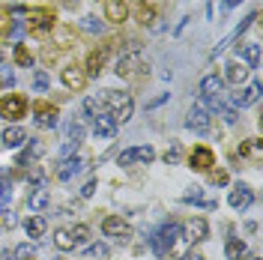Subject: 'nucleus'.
<instances>
[{
    "mask_svg": "<svg viewBox=\"0 0 263 260\" xmlns=\"http://www.w3.org/2000/svg\"><path fill=\"white\" fill-rule=\"evenodd\" d=\"M141 72H147V63H144V54H141V48L132 42L129 48H126V54L117 60V75H120V78H129V81H135Z\"/></svg>",
    "mask_w": 263,
    "mask_h": 260,
    "instance_id": "nucleus-1",
    "label": "nucleus"
},
{
    "mask_svg": "<svg viewBox=\"0 0 263 260\" xmlns=\"http://www.w3.org/2000/svg\"><path fill=\"white\" fill-rule=\"evenodd\" d=\"M105 105L111 108L108 114L114 117L117 123H126V120H132L135 102H132L129 93H120V90H105Z\"/></svg>",
    "mask_w": 263,
    "mask_h": 260,
    "instance_id": "nucleus-2",
    "label": "nucleus"
},
{
    "mask_svg": "<svg viewBox=\"0 0 263 260\" xmlns=\"http://www.w3.org/2000/svg\"><path fill=\"white\" fill-rule=\"evenodd\" d=\"M180 230H182L180 221H167V225H162V228H159V233L149 239V243H153V251H156L159 257H167V254H171V248L177 245Z\"/></svg>",
    "mask_w": 263,
    "mask_h": 260,
    "instance_id": "nucleus-3",
    "label": "nucleus"
},
{
    "mask_svg": "<svg viewBox=\"0 0 263 260\" xmlns=\"http://www.w3.org/2000/svg\"><path fill=\"white\" fill-rule=\"evenodd\" d=\"M24 27H27V33H33V36H48L51 30H54V12L51 9H27L24 12Z\"/></svg>",
    "mask_w": 263,
    "mask_h": 260,
    "instance_id": "nucleus-4",
    "label": "nucleus"
},
{
    "mask_svg": "<svg viewBox=\"0 0 263 260\" xmlns=\"http://www.w3.org/2000/svg\"><path fill=\"white\" fill-rule=\"evenodd\" d=\"M0 114L6 117V120H21V117L27 114V99L18 96V93L3 96L0 99Z\"/></svg>",
    "mask_w": 263,
    "mask_h": 260,
    "instance_id": "nucleus-5",
    "label": "nucleus"
},
{
    "mask_svg": "<svg viewBox=\"0 0 263 260\" xmlns=\"http://www.w3.org/2000/svg\"><path fill=\"white\" fill-rule=\"evenodd\" d=\"M102 230H105V236H114L117 243H129L132 239V228L120 218V215H108V218L102 221Z\"/></svg>",
    "mask_w": 263,
    "mask_h": 260,
    "instance_id": "nucleus-6",
    "label": "nucleus"
},
{
    "mask_svg": "<svg viewBox=\"0 0 263 260\" xmlns=\"http://www.w3.org/2000/svg\"><path fill=\"white\" fill-rule=\"evenodd\" d=\"M156 159V150L153 146H132V150H123L120 156H117V162L120 164H149Z\"/></svg>",
    "mask_w": 263,
    "mask_h": 260,
    "instance_id": "nucleus-7",
    "label": "nucleus"
},
{
    "mask_svg": "<svg viewBox=\"0 0 263 260\" xmlns=\"http://www.w3.org/2000/svg\"><path fill=\"white\" fill-rule=\"evenodd\" d=\"M105 60H108V45H99L87 54V63H84V75L87 78H99L102 69H105Z\"/></svg>",
    "mask_w": 263,
    "mask_h": 260,
    "instance_id": "nucleus-8",
    "label": "nucleus"
},
{
    "mask_svg": "<svg viewBox=\"0 0 263 260\" xmlns=\"http://www.w3.org/2000/svg\"><path fill=\"white\" fill-rule=\"evenodd\" d=\"M185 126L192 132H197V135H206L210 126H213V120H210V114H206L203 105H195V108L189 111V117H185Z\"/></svg>",
    "mask_w": 263,
    "mask_h": 260,
    "instance_id": "nucleus-9",
    "label": "nucleus"
},
{
    "mask_svg": "<svg viewBox=\"0 0 263 260\" xmlns=\"http://www.w3.org/2000/svg\"><path fill=\"white\" fill-rule=\"evenodd\" d=\"M33 117H36V126H57V108L51 105L48 99H39L33 102Z\"/></svg>",
    "mask_w": 263,
    "mask_h": 260,
    "instance_id": "nucleus-10",
    "label": "nucleus"
},
{
    "mask_svg": "<svg viewBox=\"0 0 263 260\" xmlns=\"http://www.w3.org/2000/svg\"><path fill=\"white\" fill-rule=\"evenodd\" d=\"M93 135H96L99 141L114 138L117 135V120L111 114H96V120H93Z\"/></svg>",
    "mask_w": 263,
    "mask_h": 260,
    "instance_id": "nucleus-11",
    "label": "nucleus"
},
{
    "mask_svg": "<svg viewBox=\"0 0 263 260\" xmlns=\"http://www.w3.org/2000/svg\"><path fill=\"white\" fill-rule=\"evenodd\" d=\"M42 153H45V144H42L39 138H30V141H27V150L18 156V164H21V168H33Z\"/></svg>",
    "mask_w": 263,
    "mask_h": 260,
    "instance_id": "nucleus-12",
    "label": "nucleus"
},
{
    "mask_svg": "<svg viewBox=\"0 0 263 260\" xmlns=\"http://www.w3.org/2000/svg\"><path fill=\"white\" fill-rule=\"evenodd\" d=\"M215 164V156L213 150H206V146H197L195 153L189 156V168H195V171H210Z\"/></svg>",
    "mask_w": 263,
    "mask_h": 260,
    "instance_id": "nucleus-13",
    "label": "nucleus"
},
{
    "mask_svg": "<svg viewBox=\"0 0 263 260\" xmlns=\"http://www.w3.org/2000/svg\"><path fill=\"white\" fill-rule=\"evenodd\" d=\"M251 203H254V192L239 182V185L230 192V207H233V210H246V207H251Z\"/></svg>",
    "mask_w": 263,
    "mask_h": 260,
    "instance_id": "nucleus-14",
    "label": "nucleus"
},
{
    "mask_svg": "<svg viewBox=\"0 0 263 260\" xmlns=\"http://www.w3.org/2000/svg\"><path fill=\"white\" fill-rule=\"evenodd\" d=\"M206 233H210V225H206L203 218H192V221H185V239H189V243H203Z\"/></svg>",
    "mask_w": 263,
    "mask_h": 260,
    "instance_id": "nucleus-15",
    "label": "nucleus"
},
{
    "mask_svg": "<svg viewBox=\"0 0 263 260\" xmlns=\"http://www.w3.org/2000/svg\"><path fill=\"white\" fill-rule=\"evenodd\" d=\"M84 159H78V156H69V159H63V164L57 168V177L63 179V182H69V179L75 177V174H81L84 171Z\"/></svg>",
    "mask_w": 263,
    "mask_h": 260,
    "instance_id": "nucleus-16",
    "label": "nucleus"
},
{
    "mask_svg": "<svg viewBox=\"0 0 263 260\" xmlns=\"http://www.w3.org/2000/svg\"><path fill=\"white\" fill-rule=\"evenodd\" d=\"M60 78L69 90H84V84H87V75H84L78 66H66L63 72H60Z\"/></svg>",
    "mask_w": 263,
    "mask_h": 260,
    "instance_id": "nucleus-17",
    "label": "nucleus"
},
{
    "mask_svg": "<svg viewBox=\"0 0 263 260\" xmlns=\"http://www.w3.org/2000/svg\"><path fill=\"white\" fill-rule=\"evenodd\" d=\"M126 15H129V9H126L123 0H105V18L108 21L120 24V21H126Z\"/></svg>",
    "mask_w": 263,
    "mask_h": 260,
    "instance_id": "nucleus-18",
    "label": "nucleus"
},
{
    "mask_svg": "<svg viewBox=\"0 0 263 260\" xmlns=\"http://www.w3.org/2000/svg\"><path fill=\"white\" fill-rule=\"evenodd\" d=\"M48 203H51L48 189H33L30 197H27V207H30L33 212H45V210H48Z\"/></svg>",
    "mask_w": 263,
    "mask_h": 260,
    "instance_id": "nucleus-19",
    "label": "nucleus"
},
{
    "mask_svg": "<svg viewBox=\"0 0 263 260\" xmlns=\"http://www.w3.org/2000/svg\"><path fill=\"white\" fill-rule=\"evenodd\" d=\"M246 78H248V66L239 63V60H233V63H228V72H224V78H221V81H230V84H236V87H239Z\"/></svg>",
    "mask_w": 263,
    "mask_h": 260,
    "instance_id": "nucleus-20",
    "label": "nucleus"
},
{
    "mask_svg": "<svg viewBox=\"0 0 263 260\" xmlns=\"http://www.w3.org/2000/svg\"><path fill=\"white\" fill-rule=\"evenodd\" d=\"M0 141H3V146L15 150V146H21L24 141H27V135H24V129H21V126H9V129L0 135Z\"/></svg>",
    "mask_w": 263,
    "mask_h": 260,
    "instance_id": "nucleus-21",
    "label": "nucleus"
},
{
    "mask_svg": "<svg viewBox=\"0 0 263 260\" xmlns=\"http://www.w3.org/2000/svg\"><path fill=\"white\" fill-rule=\"evenodd\" d=\"M257 99H260V84L254 81L251 87H248V90H242V93H236V96H233V105H239V108H248V105H254Z\"/></svg>",
    "mask_w": 263,
    "mask_h": 260,
    "instance_id": "nucleus-22",
    "label": "nucleus"
},
{
    "mask_svg": "<svg viewBox=\"0 0 263 260\" xmlns=\"http://www.w3.org/2000/svg\"><path fill=\"white\" fill-rule=\"evenodd\" d=\"M239 156L242 159H251L254 164H260V159H263V144L254 138V141H246V144L239 146Z\"/></svg>",
    "mask_w": 263,
    "mask_h": 260,
    "instance_id": "nucleus-23",
    "label": "nucleus"
},
{
    "mask_svg": "<svg viewBox=\"0 0 263 260\" xmlns=\"http://www.w3.org/2000/svg\"><path fill=\"white\" fill-rule=\"evenodd\" d=\"M224 90V81L218 78V75H206L203 81H200V93H203V99H210V96H218Z\"/></svg>",
    "mask_w": 263,
    "mask_h": 260,
    "instance_id": "nucleus-24",
    "label": "nucleus"
},
{
    "mask_svg": "<svg viewBox=\"0 0 263 260\" xmlns=\"http://www.w3.org/2000/svg\"><path fill=\"white\" fill-rule=\"evenodd\" d=\"M45 228H48V221H45L42 215H33V218L24 221V230H27V236H33V239H39V236L45 233Z\"/></svg>",
    "mask_w": 263,
    "mask_h": 260,
    "instance_id": "nucleus-25",
    "label": "nucleus"
},
{
    "mask_svg": "<svg viewBox=\"0 0 263 260\" xmlns=\"http://www.w3.org/2000/svg\"><path fill=\"white\" fill-rule=\"evenodd\" d=\"M239 57L246 60L248 69H254V66L260 63V45H257V42H251V45H246V48H239Z\"/></svg>",
    "mask_w": 263,
    "mask_h": 260,
    "instance_id": "nucleus-26",
    "label": "nucleus"
},
{
    "mask_svg": "<svg viewBox=\"0 0 263 260\" xmlns=\"http://www.w3.org/2000/svg\"><path fill=\"white\" fill-rule=\"evenodd\" d=\"M108 254H111V248H108L105 243H93L87 251H84V260H105Z\"/></svg>",
    "mask_w": 263,
    "mask_h": 260,
    "instance_id": "nucleus-27",
    "label": "nucleus"
},
{
    "mask_svg": "<svg viewBox=\"0 0 263 260\" xmlns=\"http://www.w3.org/2000/svg\"><path fill=\"white\" fill-rule=\"evenodd\" d=\"M246 243H242V239H230L228 243V248H224V254H228V260H242L246 257Z\"/></svg>",
    "mask_w": 263,
    "mask_h": 260,
    "instance_id": "nucleus-28",
    "label": "nucleus"
},
{
    "mask_svg": "<svg viewBox=\"0 0 263 260\" xmlns=\"http://www.w3.org/2000/svg\"><path fill=\"white\" fill-rule=\"evenodd\" d=\"M54 245H57L60 251H72V248H75V239H72L69 230H57V233H54Z\"/></svg>",
    "mask_w": 263,
    "mask_h": 260,
    "instance_id": "nucleus-29",
    "label": "nucleus"
},
{
    "mask_svg": "<svg viewBox=\"0 0 263 260\" xmlns=\"http://www.w3.org/2000/svg\"><path fill=\"white\" fill-rule=\"evenodd\" d=\"M96 114H99V99H87L81 105V117L84 120H96Z\"/></svg>",
    "mask_w": 263,
    "mask_h": 260,
    "instance_id": "nucleus-30",
    "label": "nucleus"
},
{
    "mask_svg": "<svg viewBox=\"0 0 263 260\" xmlns=\"http://www.w3.org/2000/svg\"><path fill=\"white\" fill-rule=\"evenodd\" d=\"M69 233H72L75 245H78V243H87V239H90V228H87V225H75V228L69 230Z\"/></svg>",
    "mask_w": 263,
    "mask_h": 260,
    "instance_id": "nucleus-31",
    "label": "nucleus"
},
{
    "mask_svg": "<svg viewBox=\"0 0 263 260\" xmlns=\"http://www.w3.org/2000/svg\"><path fill=\"white\" fill-rule=\"evenodd\" d=\"M15 63H18V66H33L30 51L24 48V45H15Z\"/></svg>",
    "mask_w": 263,
    "mask_h": 260,
    "instance_id": "nucleus-32",
    "label": "nucleus"
},
{
    "mask_svg": "<svg viewBox=\"0 0 263 260\" xmlns=\"http://www.w3.org/2000/svg\"><path fill=\"white\" fill-rule=\"evenodd\" d=\"M81 30H87V33H102V21L99 18H93V15H87L81 21Z\"/></svg>",
    "mask_w": 263,
    "mask_h": 260,
    "instance_id": "nucleus-33",
    "label": "nucleus"
},
{
    "mask_svg": "<svg viewBox=\"0 0 263 260\" xmlns=\"http://www.w3.org/2000/svg\"><path fill=\"white\" fill-rule=\"evenodd\" d=\"M0 225H3L6 230H12V228L18 225V218H15V215H12L9 210H3V212H0Z\"/></svg>",
    "mask_w": 263,
    "mask_h": 260,
    "instance_id": "nucleus-34",
    "label": "nucleus"
},
{
    "mask_svg": "<svg viewBox=\"0 0 263 260\" xmlns=\"http://www.w3.org/2000/svg\"><path fill=\"white\" fill-rule=\"evenodd\" d=\"M9 197H12V185H9V179H0V203H9Z\"/></svg>",
    "mask_w": 263,
    "mask_h": 260,
    "instance_id": "nucleus-35",
    "label": "nucleus"
},
{
    "mask_svg": "<svg viewBox=\"0 0 263 260\" xmlns=\"http://www.w3.org/2000/svg\"><path fill=\"white\" fill-rule=\"evenodd\" d=\"M33 87H36L39 93H45V90H48V75H45V72H36V78H33Z\"/></svg>",
    "mask_w": 263,
    "mask_h": 260,
    "instance_id": "nucleus-36",
    "label": "nucleus"
},
{
    "mask_svg": "<svg viewBox=\"0 0 263 260\" xmlns=\"http://www.w3.org/2000/svg\"><path fill=\"white\" fill-rule=\"evenodd\" d=\"M33 254V245H18L15 248V254H12V257H18V260H27Z\"/></svg>",
    "mask_w": 263,
    "mask_h": 260,
    "instance_id": "nucleus-37",
    "label": "nucleus"
},
{
    "mask_svg": "<svg viewBox=\"0 0 263 260\" xmlns=\"http://www.w3.org/2000/svg\"><path fill=\"white\" fill-rule=\"evenodd\" d=\"M177 159H180V146H171V150L164 153V162H167V164H174Z\"/></svg>",
    "mask_w": 263,
    "mask_h": 260,
    "instance_id": "nucleus-38",
    "label": "nucleus"
},
{
    "mask_svg": "<svg viewBox=\"0 0 263 260\" xmlns=\"http://www.w3.org/2000/svg\"><path fill=\"white\" fill-rule=\"evenodd\" d=\"M75 146H78V141H66V144H63V150H60V156H63V159H69Z\"/></svg>",
    "mask_w": 263,
    "mask_h": 260,
    "instance_id": "nucleus-39",
    "label": "nucleus"
},
{
    "mask_svg": "<svg viewBox=\"0 0 263 260\" xmlns=\"http://www.w3.org/2000/svg\"><path fill=\"white\" fill-rule=\"evenodd\" d=\"M182 200H185V203H192V200H200V189H192V192H185V195H182Z\"/></svg>",
    "mask_w": 263,
    "mask_h": 260,
    "instance_id": "nucleus-40",
    "label": "nucleus"
},
{
    "mask_svg": "<svg viewBox=\"0 0 263 260\" xmlns=\"http://www.w3.org/2000/svg\"><path fill=\"white\" fill-rule=\"evenodd\" d=\"M213 182H215V185H224V182H228V174H224V171H215Z\"/></svg>",
    "mask_w": 263,
    "mask_h": 260,
    "instance_id": "nucleus-41",
    "label": "nucleus"
},
{
    "mask_svg": "<svg viewBox=\"0 0 263 260\" xmlns=\"http://www.w3.org/2000/svg\"><path fill=\"white\" fill-rule=\"evenodd\" d=\"M93 192H96V182L90 179V182H87V185H84V189H81V197H90V195H93Z\"/></svg>",
    "mask_w": 263,
    "mask_h": 260,
    "instance_id": "nucleus-42",
    "label": "nucleus"
},
{
    "mask_svg": "<svg viewBox=\"0 0 263 260\" xmlns=\"http://www.w3.org/2000/svg\"><path fill=\"white\" fill-rule=\"evenodd\" d=\"M180 260H203L197 251H185V254H180Z\"/></svg>",
    "mask_w": 263,
    "mask_h": 260,
    "instance_id": "nucleus-43",
    "label": "nucleus"
},
{
    "mask_svg": "<svg viewBox=\"0 0 263 260\" xmlns=\"http://www.w3.org/2000/svg\"><path fill=\"white\" fill-rule=\"evenodd\" d=\"M162 102H167V93H164V96H159V99H153V102H149L147 108H159V105H162Z\"/></svg>",
    "mask_w": 263,
    "mask_h": 260,
    "instance_id": "nucleus-44",
    "label": "nucleus"
},
{
    "mask_svg": "<svg viewBox=\"0 0 263 260\" xmlns=\"http://www.w3.org/2000/svg\"><path fill=\"white\" fill-rule=\"evenodd\" d=\"M63 6H66V9H75V6H78V0H63Z\"/></svg>",
    "mask_w": 263,
    "mask_h": 260,
    "instance_id": "nucleus-45",
    "label": "nucleus"
},
{
    "mask_svg": "<svg viewBox=\"0 0 263 260\" xmlns=\"http://www.w3.org/2000/svg\"><path fill=\"white\" fill-rule=\"evenodd\" d=\"M0 260H12V254H9V251H3V254H0Z\"/></svg>",
    "mask_w": 263,
    "mask_h": 260,
    "instance_id": "nucleus-46",
    "label": "nucleus"
},
{
    "mask_svg": "<svg viewBox=\"0 0 263 260\" xmlns=\"http://www.w3.org/2000/svg\"><path fill=\"white\" fill-rule=\"evenodd\" d=\"M224 3H228V6H236V3H239V0H224Z\"/></svg>",
    "mask_w": 263,
    "mask_h": 260,
    "instance_id": "nucleus-47",
    "label": "nucleus"
},
{
    "mask_svg": "<svg viewBox=\"0 0 263 260\" xmlns=\"http://www.w3.org/2000/svg\"><path fill=\"white\" fill-rule=\"evenodd\" d=\"M254 260H257V257H254Z\"/></svg>",
    "mask_w": 263,
    "mask_h": 260,
    "instance_id": "nucleus-48",
    "label": "nucleus"
}]
</instances>
